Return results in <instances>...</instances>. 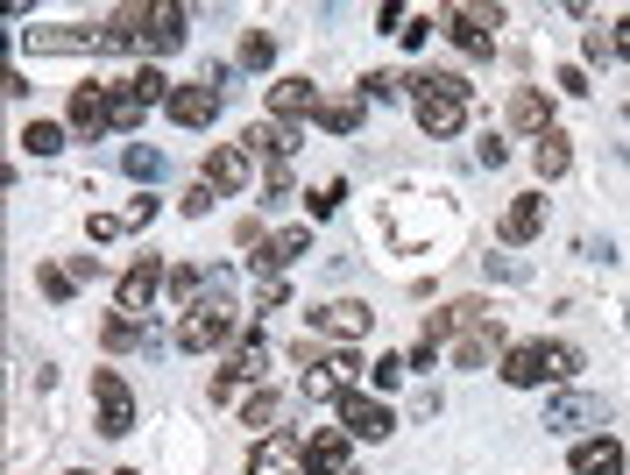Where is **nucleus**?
I'll return each instance as SVG.
<instances>
[{"label": "nucleus", "instance_id": "f257e3e1", "mask_svg": "<svg viewBox=\"0 0 630 475\" xmlns=\"http://www.w3.org/2000/svg\"><path fill=\"white\" fill-rule=\"evenodd\" d=\"M242 313H234V305H191L185 320H177V348L185 355H220V348H234V340H242Z\"/></svg>", "mask_w": 630, "mask_h": 475}, {"label": "nucleus", "instance_id": "f03ea898", "mask_svg": "<svg viewBox=\"0 0 630 475\" xmlns=\"http://www.w3.org/2000/svg\"><path fill=\"white\" fill-rule=\"evenodd\" d=\"M440 22H446V36H454V50H460V57H489V50H497L503 14H497V8H446Z\"/></svg>", "mask_w": 630, "mask_h": 475}, {"label": "nucleus", "instance_id": "7ed1b4c3", "mask_svg": "<svg viewBox=\"0 0 630 475\" xmlns=\"http://www.w3.org/2000/svg\"><path fill=\"white\" fill-rule=\"evenodd\" d=\"M411 114H418V128H425L432 142H446V136H460V121H468V100L432 93L425 79H411Z\"/></svg>", "mask_w": 630, "mask_h": 475}, {"label": "nucleus", "instance_id": "20e7f679", "mask_svg": "<svg viewBox=\"0 0 630 475\" xmlns=\"http://www.w3.org/2000/svg\"><path fill=\"white\" fill-rule=\"evenodd\" d=\"M93 405H100V433L107 440L135 433V391L121 383V369H93Z\"/></svg>", "mask_w": 630, "mask_h": 475}, {"label": "nucleus", "instance_id": "39448f33", "mask_svg": "<svg viewBox=\"0 0 630 475\" xmlns=\"http://www.w3.org/2000/svg\"><path fill=\"white\" fill-rule=\"evenodd\" d=\"M334 412H340V433L348 440H389L397 433V412H389L383 397H369V391H348Z\"/></svg>", "mask_w": 630, "mask_h": 475}, {"label": "nucleus", "instance_id": "423d86ee", "mask_svg": "<svg viewBox=\"0 0 630 475\" xmlns=\"http://www.w3.org/2000/svg\"><path fill=\"white\" fill-rule=\"evenodd\" d=\"M475 326H497V313H489L482 299H454V305H440V313L425 320V340H432V348H440V340L454 348V340H460V334H475Z\"/></svg>", "mask_w": 630, "mask_h": 475}, {"label": "nucleus", "instance_id": "0eeeda50", "mask_svg": "<svg viewBox=\"0 0 630 475\" xmlns=\"http://www.w3.org/2000/svg\"><path fill=\"white\" fill-rule=\"evenodd\" d=\"M248 475H312L305 468V440L298 433H262L248 454Z\"/></svg>", "mask_w": 630, "mask_h": 475}, {"label": "nucleus", "instance_id": "6e6552de", "mask_svg": "<svg viewBox=\"0 0 630 475\" xmlns=\"http://www.w3.org/2000/svg\"><path fill=\"white\" fill-rule=\"evenodd\" d=\"M163 291H171V277H163V263H156V256L128 263V270H121V313H135V320H142L149 305L163 299Z\"/></svg>", "mask_w": 630, "mask_h": 475}, {"label": "nucleus", "instance_id": "1a4fd4ad", "mask_svg": "<svg viewBox=\"0 0 630 475\" xmlns=\"http://www.w3.org/2000/svg\"><path fill=\"white\" fill-rule=\"evenodd\" d=\"M220 100H228V93H220L213 79H191V85H177V93H171V121L177 128H213Z\"/></svg>", "mask_w": 630, "mask_h": 475}, {"label": "nucleus", "instance_id": "9d476101", "mask_svg": "<svg viewBox=\"0 0 630 475\" xmlns=\"http://www.w3.org/2000/svg\"><path fill=\"white\" fill-rule=\"evenodd\" d=\"M71 128H79L85 142L114 136V100H107V85H71Z\"/></svg>", "mask_w": 630, "mask_h": 475}, {"label": "nucleus", "instance_id": "9b49d317", "mask_svg": "<svg viewBox=\"0 0 630 475\" xmlns=\"http://www.w3.org/2000/svg\"><path fill=\"white\" fill-rule=\"evenodd\" d=\"M248 177H255V157L242 150V142H220V150H213V157H206V171H199V185H213V192H220V199H228V192H242V185H248Z\"/></svg>", "mask_w": 630, "mask_h": 475}, {"label": "nucleus", "instance_id": "f8f14e48", "mask_svg": "<svg viewBox=\"0 0 630 475\" xmlns=\"http://www.w3.org/2000/svg\"><path fill=\"white\" fill-rule=\"evenodd\" d=\"M242 150L248 157H269V163H291L298 150H305V136H298V121H277V114H269V121H255L248 136H242Z\"/></svg>", "mask_w": 630, "mask_h": 475}, {"label": "nucleus", "instance_id": "ddd939ff", "mask_svg": "<svg viewBox=\"0 0 630 475\" xmlns=\"http://www.w3.org/2000/svg\"><path fill=\"white\" fill-rule=\"evenodd\" d=\"M497 376L517 383V391H538V383H552V376H546V340H510L503 362H497Z\"/></svg>", "mask_w": 630, "mask_h": 475}, {"label": "nucleus", "instance_id": "4468645a", "mask_svg": "<svg viewBox=\"0 0 630 475\" xmlns=\"http://www.w3.org/2000/svg\"><path fill=\"white\" fill-rule=\"evenodd\" d=\"M319 107H326L319 85L298 79V71H283V79L269 85V114H277V121H305V114H319Z\"/></svg>", "mask_w": 630, "mask_h": 475}, {"label": "nucleus", "instance_id": "2eb2a0df", "mask_svg": "<svg viewBox=\"0 0 630 475\" xmlns=\"http://www.w3.org/2000/svg\"><path fill=\"white\" fill-rule=\"evenodd\" d=\"M305 248H312V234H305V228H283V234H269V248H262V256H248L255 285H269V277H283V270H291L298 256H305Z\"/></svg>", "mask_w": 630, "mask_h": 475}, {"label": "nucleus", "instance_id": "dca6fc26", "mask_svg": "<svg viewBox=\"0 0 630 475\" xmlns=\"http://www.w3.org/2000/svg\"><path fill=\"white\" fill-rule=\"evenodd\" d=\"M354 369H362L354 355H326V369L305 376V397H312V405H340V397L354 391Z\"/></svg>", "mask_w": 630, "mask_h": 475}, {"label": "nucleus", "instance_id": "f3484780", "mask_svg": "<svg viewBox=\"0 0 630 475\" xmlns=\"http://www.w3.org/2000/svg\"><path fill=\"white\" fill-rule=\"evenodd\" d=\"M312 326H319V334H334V340H362L369 326H376V313H369L362 299H334V305H319V313H312Z\"/></svg>", "mask_w": 630, "mask_h": 475}, {"label": "nucleus", "instance_id": "a211bd4d", "mask_svg": "<svg viewBox=\"0 0 630 475\" xmlns=\"http://www.w3.org/2000/svg\"><path fill=\"white\" fill-rule=\"evenodd\" d=\"M36 57H71V50H107V28H28Z\"/></svg>", "mask_w": 630, "mask_h": 475}, {"label": "nucleus", "instance_id": "6ab92c4d", "mask_svg": "<svg viewBox=\"0 0 630 475\" xmlns=\"http://www.w3.org/2000/svg\"><path fill=\"white\" fill-rule=\"evenodd\" d=\"M305 468L312 475H348V433H340V426L305 433Z\"/></svg>", "mask_w": 630, "mask_h": 475}, {"label": "nucleus", "instance_id": "aec40b11", "mask_svg": "<svg viewBox=\"0 0 630 475\" xmlns=\"http://www.w3.org/2000/svg\"><path fill=\"white\" fill-rule=\"evenodd\" d=\"M262 369H269V334L262 326H242V340L228 348V376H248V383H262Z\"/></svg>", "mask_w": 630, "mask_h": 475}, {"label": "nucleus", "instance_id": "412c9836", "mask_svg": "<svg viewBox=\"0 0 630 475\" xmlns=\"http://www.w3.org/2000/svg\"><path fill=\"white\" fill-rule=\"evenodd\" d=\"M510 128H524V136H546L552 128V93H538V85H517V93H510Z\"/></svg>", "mask_w": 630, "mask_h": 475}, {"label": "nucleus", "instance_id": "4be33fe9", "mask_svg": "<svg viewBox=\"0 0 630 475\" xmlns=\"http://www.w3.org/2000/svg\"><path fill=\"white\" fill-rule=\"evenodd\" d=\"M538 228H546V199H532V192H524V199H510V206H503V220H497V234H503L510 248H524Z\"/></svg>", "mask_w": 630, "mask_h": 475}, {"label": "nucleus", "instance_id": "5701e85b", "mask_svg": "<svg viewBox=\"0 0 630 475\" xmlns=\"http://www.w3.org/2000/svg\"><path fill=\"white\" fill-rule=\"evenodd\" d=\"M100 348H107V355H128V348H149V355H156V334H149L135 313H107V320H100Z\"/></svg>", "mask_w": 630, "mask_h": 475}, {"label": "nucleus", "instance_id": "b1692460", "mask_svg": "<svg viewBox=\"0 0 630 475\" xmlns=\"http://www.w3.org/2000/svg\"><path fill=\"white\" fill-rule=\"evenodd\" d=\"M588 419H603V397L567 391V397H552V405H546V426H552V433H581Z\"/></svg>", "mask_w": 630, "mask_h": 475}, {"label": "nucleus", "instance_id": "393cba45", "mask_svg": "<svg viewBox=\"0 0 630 475\" xmlns=\"http://www.w3.org/2000/svg\"><path fill=\"white\" fill-rule=\"evenodd\" d=\"M574 475H623V448H617L609 433L574 440Z\"/></svg>", "mask_w": 630, "mask_h": 475}, {"label": "nucleus", "instance_id": "a878e982", "mask_svg": "<svg viewBox=\"0 0 630 475\" xmlns=\"http://www.w3.org/2000/svg\"><path fill=\"white\" fill-rule=\"evenodd\" d=\"M532 171L546 177V185H552V177H567V171H574V142H567L560 128H546V136L532 142Z\"/></svg>", "mask_w": 630, "mask_h": 475}, {"label": "nucleus", "instance_id": "bb28decb", "mask_svg": "<svg viewBox=\"0 0 630 475\" xmlns=\"http://www.w3.org/2000/svg\"><path fill=\"white\" fill-rule=\"evenodd\" d=\"M454 362H460V369L503 362V326H475V334H460V340H454Z\"/></svg>", "mask_w": 630, "mask_h": 475}, {"label": "nucleus", "instance_id": "cd10ccee", "mask_svg": "<svg viewBox=\"0 0 630 475\" xmlns=\"http://www.w3.org/2000/svg\"><path fill=\"white\" fill-rule=\"evenodd\" d=\"M362 107H369L362 93H340V100H326V107H319V128H326V136H354V128H362Z\"/></svg>", "mask_w": 630, "mask_h": 475}, {"label": "nucleus", "instance_id": "c85d7f7f", "mask_svg": "<svg viewBox=\"0 0 630 475\" xmlns=\"http://www.w3.org/2000/svg\"><path fill=\"white\" fill-rule=\"evenodd\" d=\"M107 100H114V128H135V121H142V93H135V79H121V85H107Z\"/></svg>", "mask_w": 630, "mask_h": 475}, {"label": "nucleus", "instance_id": "c756f323", "mask_svg": "<svg viewBox=\"0 0 630 475\" xmlns=\"http://www.w3.org/2000/svg\"><path fill=\"white\" fill-rule=\"evenodd\" d=\"M22 150L28 157H57V150H65V128H57V121H28L22 128Z\"/></svg>", "mask_w": 630, "mask_h": 475}, {"label": "nucleus", "instance_id": "7c9ffc66", "mask_svg": "<svg viewBox=\"0 0 630 475\" xmlns=\"http://www.w3.org/2000/svg\"><path fill=\"white\" fill-rule=\"evenodd\" d=\"M199 291H206V270H191V263H185V270H171V291H163V299L191 313V305H199Z\"/></svg>", "mask_w": 630, "mask_h": 475}, {"label": "nucleus", "instance_id": "2f4dec72", "mask_svg": "<svg viewBox=\"0 0 630 475\" xmlns=\"http://www.w3.org/2000/svg\"><path fill=\"white\" fill-rule=\"evenodd\" d=\"M277 412H283V397H277V391H255L248 405H242V426H255V433H269V426H277Z\"/></svg>", "mask_w": 630, "mask_h": 475}, {"label": "nucleus", "instance_id": "473e14b6", "mask_svg": "<svg viewBox=\"0 0 630 475\" xmlns=\"http://www.w3.org/2000/svg\"><path fill=\"white\" fill-rule=\"evenodd\" d=\"M242 65H255V71L277 65V36H269V28H248L242 36Z\"/></svg>", "mask_w": 630, "mask_h": 475}, {"label": "nucleus", "instance_id": "72a5a7b5", "mask_svg": "<svg viewBox=\"0 0 630 475\" xmlns=\"http://www.w3.org/2000/svg\"><path fill=\"white\" fill-rule=\"evenodd\" d=\"M36 285H43V299H57V305H65L71 291H79V277H71V270H57V263H36Z\"/></svg>", "mask_w": 630, "mask_h": 475}, {"label": "nucleus", "instance_id": "f704fd0d", "mask_svg": "<svg viewBox=\"0 0 630 475\" xmlns=\"http://www.w3.org/2000/svg\"><path fill=\"white\" fill-rule=\"evenodd\" d=\"M135 93H142V107H156V100H163V107H171V93H177V85L163 79L156 65H149V71H135Z\"/></svg>", "mask_w": 630, "mask_h": 475}, {"label": "nucleus", "instance_id": "c9c22d12", "mask_svg": "<svg viewBox=\"0 0 630 475\" xmlns=\"http://www.w3.org/2000/svg\"><path fill=\"white\" fill-rule=\"evenodd\" d=\"M397 93H411V79H397V71H369L362 79V100H397Z\"/></svg>", "mask_w": 630, "mask_h": 475}, {"label": "nucleus", "instance_id": "e433bc0d", "mask_svg": "<svg viewBox=\"0 0 630 475\" xmlns=\"http://www.w3.org/2000/svg\"><path fill=\"white\" fill-rule=\"evenodd\" d=\"M574 369H581V348H567V340H552V348H546V376H552V383H567Z\"/></svg>", "mask_w": 630, "mask_h": 475}, {"label": "nucleus", "instance_id": "4c0bfd02", "mask_svg": "<svg viewBox=\"0 0 630 475\" xmlns=\"http://www.w3.org/2000/svg\"><path fill=\"white\" fill-rule=\"evenodd\" d=\"M121 163H128V177H142V185H156V177H163V157L156 150H128Z\"/></svg>", "mask_w": 630, "mask_h": 475}, {"label": "nucleus", "instance_id": "58836bf2", "mask_svg": "<svg viewBox=\"0 0 630 475\" xmlns=\"http://www.w3.org/2000/svg\"><path fill=\"white\" fill-rule=\"evenodd\" d=\"M340 199H348V185H326V192H305V206H312V220H326V213H340Z\"/></svg>", "mask_w": 630, "mask_h": 475}, {"label": "nucleus", "instance_id": "ea45409f", "mask_svg": "<svg viewBox=\"0 0 630 475\" xmlns=\"http://www.w3.org/2000/svg\"><path fill=\"white\" fill-rule=\"evenodd\" d=\"M418 79H425L432 93H454V100H468V93H475V85L460 79V71H418Z\"/></svg>", "mask_w": 630, "mask_h": 475}, {"label": "nucleus", "instance_id": "a19ab883", "mask_svg": "<svg viewBox=\"0 0 630 475\" xmlns=\"http://www.w3.org/2000/svg\"><path fill=\"white\" fill-rule=\"evenodd\" d=\"M262 192H269V199H262V206H277V199H291V163H269V177H262Z\"/></svg>", "mask_w": 630, "mask_h": 475}, {"label": "nucleus", "instance_id": "79ce46f5", "mask_svg": "<svg viewBox=\"0 0 630 475\" xmlns=\"http://www.w3.org/2000/svg\"><path fill=\"white\" fill-rule=\"evenodd\" d=\"M213 199H220V192H213V185H191V192H185V199H177V206H185V213H191V220H206V213H213Z\"/></svg>", "mask_w": 630, "mask_h": 475}, {"label": "nucleus", "instance_id": "37998d69", "mask_svg": "<svg viewBox=\"0 0 630 475\" xmlns=\"http://www.w3.org/2000/svg\"><path fill=\"white\" fill-rule=\"evenodd\" d=\"M404 369H411L404 355H376V383H383V391H397V383H404Z\"/></svg>", "mask_w": 630, "mask_h": 475}, {"label": "nucleus", "instance_id": "c03bdc74", "mask_svg": "<svg viewBox=\"0 0 630 475\" xmlns=\"http://www.w3.org/2000/svg\"><path fill=\"white\" fill-rule=\"evenodd\" d=\"M552 85H560V93H588V71H581V65H560V79H552Z\"/></svg>", "mask_w": 630, "mask_h": 475}, {"label": "nucleus", "instance_id": "a18cd8bd", "mask_svg": "<svg viewBox=\"0 0 630 475\" xmlns=\"http://www.w3.org/2000/svg\"><path fill=\"white\" fill-rule=\"evenodd\" d=\"M114 234H128V220H114V213H93V242H114Z\"/></svg>", "mask_w": 630, "mask_h": 475}, {"label": "nucleus", "instance_id": "49530a36", "mask_svg": "<svg viewBox=\"0 0 630 475\" xmlns=\"http://www.w3.org/2000/svg\"><path fill=\"white\" fill-rule=\"evenodd\" d=\"M283 299H291V285H283V277H269V285H262V313H277Z\"/></svg>", "mask_w": 630, "mask_h": 475}, {"label": "nucleus", "instance_id": "de8ad7c7", "mask_svg": "<svg viewBox=\"0 0 630 475\" xmlns=\"http://www.w3.org/2000/svg\"><path fill=\"white\" fill-rule=\"evenodd\" d=\"M609 43H617V57H630V14H617V22H609Z\"/></svg>", "mask_w": 630, "mask_h": 475}, {"label": "nucleus", "instance_id": "09e8293b", "mask_svg": "<svg viewBox=\"0 0 630 475\" xmlns=\"http://www.w3.org/2000/svg\"><path fill=\"white\" fill-rule=\"evenodd\" d=\"M114 475H142V468H114Z\"/></svg>", "mask_w": 630, "mask_h": 475}, {"label": "nucleus", "instance_id": "8fccbe9b", "mask_svg": "<svg viewBox=\"0 0 630 475\" xmlns=\"http://www.w3.org/2000/svg\"><path fill=\"white\" fill-rule=\"evenodd\" d=\"M71 475H85V468H71Z\"/></svg>", "mask_w": 630, "mask_h": 475}, {"label": "nucleus", "instance_id": "3c124183", "mask_svg": "<svg viewBox=\"0 0 630 475\" xmlns=\"http://www.w3.org/2000/svg\"><path fill=\"white\" fill-rule=\"evenodd\" d=\"M348 475H354V468H348Z\"/></svg>", "mask_w": 630, "mask_h": 475}]
</instances>
